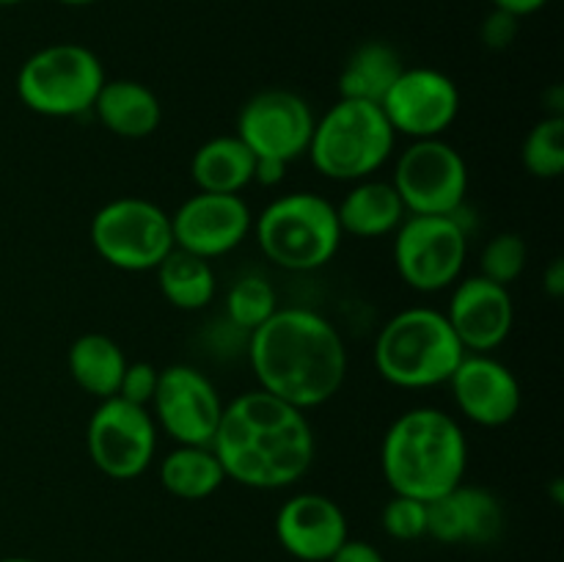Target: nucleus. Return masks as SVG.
I'll return each instance as SVG.
<instances>
[{
  "mask_svg": "<svg viewBox=\"0 0 564 562\" xmlns=\"http://www.w3.org/2000/svg\"><path fill=\"white\" fill-rule=\"evenodd\" d=\"M213 452L226 479L257 490L290 488L314 463V430L306 411L268 395L246 391L224 406Z\"/></svg>",
  "mask_w": 564,
  "mask_h": 562,
  "instance_id": "1",
  "label": "nucleus"
},
{
  "mask_svg": "<svg viewBox=\"0 0 564 562\" xmlns=\"http://www.w3.org/2000/svg\"><path fill=\"white\" fill-rule=\"evenodd\" d=\"M259 389L308 411L339 395L347 378V347L336 325L312 309H275L248 342Z\"/></svg>",
  "mask_w": 564,
  "mask_h": 562,
  "instance_id": "2",
  "label": "nucleus"
},
{
  "mask_svg": "<svg viewBox=\"0 0 564 562\" xmlns=\"http://www.w3.org/2000/svg\"><path fill=\"white\" fill-rule=\"evenodd\" d=\"M380 468L394 494L433 501L463 483L468 441L460 422L441 408H411L389 424Z\"/></svg>",
  "mask_w": 564,
  "mask_h": 562,
  "instance_id": "3",
  "label": "nucleus"
},
{
  "mask_svg": "<svg viewBox=\"0 0 564 562\" xmlns=\"http://www.w3.org/2000/svg\"><path fill=\"white\" fill-rule=\"evenodd\" d=\"M460 339L444 312L411 306L397 312L375 339V369L397 389H433L446 383L463 361Z\"/></svg>",
  "mask_w": 564,
  "mask_h": 562,
  "instance_id": "4",
  "label": "nucleus"
},
{
  "mask_svg": "<svg viewBox=\"0 0 564 562\" xmlns=\"http://www.w3.org/2000/svg\"><path fill=\"white\" fill-rule=\"evenodd\" d=\"M394 141L397 132L380 105L336 99L314 121L306 154L317 174L334 182H361L389 163Z\"/></svg>",
  "mask_w": 564,
  "mask_h": 562,
  "instance_id": "5",
  "label": "nucleus"
},
{
  "mask_svg": "<svg viewBox=\"0 0 564 562\" xmlns=\"http://www.w3.org/2000/svg\"><path fill=\"white\" fill-rule=\"evenodd\" d=\"M257 242L275 268L317 270L336 257L341 229L336 207L312 191H292L273 198L253 220Z\"/></svg>",
  "mask_w": 564,
  "mask_h": 562,
  "instance_id": "6",
  "label": "nucleus"
},
{
  "mask_svg": "<svg viewBox=\"0 0 564 562\" xmlns=\"http://www.w3.org/2000/svg\"><path fill=\"white\" fill-rule=\"evenodd\" d=\"M105 80V66L94 50L58 42L28 55L17 72V97L33 114L72 119L94 108Z\"/></svg>",
  "mask_w": 564,
  "mask_h": 562,
  "instance_id": "7",
  "label": "nucleus"
},
{
  "mask_svg": "<svg viewBox=\"0 0 564 562\" xmlns=\"http://www.w3.org/2000/svg\"><path fill=\"white\" fill-rule=\"evenodd\" d=\"M88 240L102 262L124 273L154 270L174 251L171 215L141 196L102 204L88 226Z\"/></svg>",
  "mask_w": 564,
  "mask_h": 562,
  "instance_id": "8",
  "label": "nucleus"
},
{
  "mask_svg": "<svg viewBox=\"0 0 564 562\" xmlns=\"http://www.w3.org/2000/svg\"><path fill=\"white\" fill-rule=\"evenodd\" d=\"M468 229L455 215H408L394 231V268L416 292L449 290L463 275Z\"/></svg>",
  "mask_w": 564,
  "mask_h": 562,
  "instance_id": "9",
  "label": "nucleus"
},
{
  "mask_svg": "<svg viewBox=\"0 0 564 562\" xmlns=\"http://www.w3.org/2000/svg\"><path fill=\"white\" fill-rule=\"evenodd\" d=\"M391 185L408 215H455L466 204V158L444 138H422L402 149Z\"/></svg>",
  "mask_w": 564,
  "mask_h": 562,
  "instance_id": "10",
  "label": "nucleus"
},
{
  "mask_svg": "<svg viewBox=\"0 0 564 562\" xmlns=\"http://www.w3.org/2000/svg\"><path fill=\"white\" fill-rule=\"evenodd\" d=\"M86 450L105 477L127 483L152 466L158 452V424L149 408L108 397L99 400L88 419Z\"/></svg>",
  "mask_w": 564,
  "mask_h": 562,
  "instance_id": "11",
  "label": "nucleus"
},
{
  "mask_svg": "<svg viewBox=\"0 0 564 562\" xmlns=\"http://www.w3.org/2000/svg\"><path fill=\"white\" fill-rule=\"evenodd\" d=\"M314 110L292 88H262L237 114L235 136L251 149L253 158L281 160L290 165L306 154L314 132Z\"/></svg>",
  "mask_w": 564,
  "mask_h": 562,
  "instance_id": "12",
  "label": "nucleus"
},
{
  "mask_svg": "<svg viewBox=\"0 0 564 562\" xmlns=\"http://www.w3.org/2000/svg\"><path fill=\"white\" fill-rule=\"evenodd\" d=\"M220 413L224 400L202 369L191 364H171L160 369L158 391L152 397V419L176 444H213Z\"/></svg>",
  "mask_w": 564,
  "mask_h": 562,
  "instance_id": "13",
  "label": "nucleus"
},
{
  "mask_svg": "<svg viewBox=\"0 0 564 562\" xmlns=\"http://www.w3.org/2000/svg\"><path fill=\"white\" fill-rule=\"evenodd\" d=\"M397 136L441 138L460 114V88L433 66H405L380 102Z\"/></svg>",
  "mask_w": 564,
  "mask_h": 562,
  "instance_id": "14",
  "label": "nucleus"
},
{
  "mask_svg": "<svg viewBox=\"0 0 564 562\" xmlns=\"http://www.w3.org/2000/svg\"><path fill=\"white\" fill-rule=\"evenodd\" d=\"M253 229L251 207L240 193H193L171 213L174 246L202 259L235 251Z\"/></svg>",
  "mask_w": 564,
  "mask_h": 562,
  "instance_id": "15",
  "label": "nucleus"
},
{
  "mask_svg": "<svg viewBox=\"0 0 564 562\" xmlns=\"http://www.w3.org/2000/svg\"><path fill=\"white\" fill-rule=\"evenodd\" d=\"M446 383L457 411L479 428H505L521 413V380L490 353H466Z\"/></svg>",
  "mask_w": 564,
  "mask_h": 562,
  "instance_id": "16",
  "label": "nucleus"
},
{
  "mask_svg": "<svg viewBox=\"0 0 564 562\" xmlns=\"http://www.w3.org/2000/svg\"><path fill=\"white\" fill-rule=\"evenodd\" d=\"M444 314L466 353H494L505 345L516 323L510 287L488 281L485 275L457 279Z\"/></svg>",
  "mask_w": 564,
  "mask_h": 562,
  "instance_id": "17",
  "label": "nucleus"
},
{
  "mask_svg": "<svg viewBox=\"0 0 564 562\" xmlns=\"http://www.w3.org/2000/svg\"><path fill=\"white\" fill-rule=\"evenodd\" d=\"M275 538L281 549L301 562H328L350 538L347 516L330 496L295 494L279 507Z\"/></svg>",
  "mask_w": 564,
  "mask_h": 562,
  "instance_id": "18",
  "label": "nucleus"
},
{
  "mask_svg": "<svg viewBox=\"0 0 564 562\" xmlns=\"http://www.w3.org/2000/svg\"><path fill=\"white\" fill-rule=\"evenodd\" d=\"M505 505L479 485H455L427 501V534L446 545H490L505 532Z\"/></svg>",
  "mask_w": 564,
  "mask_h": 562,
  "instance_id": "19",
  "label": "nucleus"
},
{
  "mask_svg": "<svg viewBox=\"0 0 564 562\" xmlns=\"http://www.w3.org/2000/svg\"><path fill=\"white\" fill-rule=\"evenodd\" d=\"M405 218L408 209L394 185L372 180V176L356 182L336 204V220H339L341 235L358 237V240H378V237L394 235Z\"/></svg>",
  "mask_w": 564,
  "mask_h": 562,
  "instance_id": "20",
  "label": "nucleus"
},
{
  "mask_svg": "<svg viewBox=\"0 0 564 562\" xmlns=\"http://www.w3.org/2000/svg\"><path fill=\"white\" fill-rule=\"evenodd\" d=\"M91 110L105 130L127 141L149 138L163 121V105L158 94L130 77L105 80Z\"/></svg>",
  "mask_w": 564,
  "mask_h": 562,
  "instance_id": "21",
  "label": "nucleus"
},
{
  "mask_svg": "<svg viewBox=\"0 0 564 562\" xmlns=\"http://www.w3.org/2000/svg\"><path fill=\"white\" fill-rule=\"evenodd\" d=\"M402 69H405V61L394 44L369 39V42L358 44L341 66L339 83H336L339 99L380 105L397 77L402 75Z\"/></svg>",
  "mask_w": 564,
  "mask_h": 562,
  "instance_id": "22",
  "label": "nucleus"
},
{
  "mask_svg": "<svg viewBox=\"0 0 564 562\" xmlns=\"http://www.w3.org/2000/svg\"><path fill=\"white\" fill-rule=\"evenodd\" d=\"M66 367H69L72 380L86 395L97 397V400H108V397L119 395L127 356L119 347V342L110 339L108 334L88 331V334H80L69 345Z\"/></svg>",
  "mask_w": 564,
  "mask_h": 562,
  "instance_id": "23",
  "label": "nucleus"
},
{
  "mask_svg": "<svg viewBox=\"0 0 564 562\" xmlns=\"http://www.w3.org/2000/svg\"><path fill=\"white\" fill-rule=\"evenodd\" d=\"M257 158L237 136H215L191 158V176L204 193H240L253 182Z\"/></svg>",
  "mask_w": 564,
  "mask_h": 562,
  "instance_id": "24",
  "label": "nucleus"
},
{
  "mask_svg": "<svg viewBox=\"0 0 564 562\" xmlns=\"http://www.w3.org/2000/svg\"><path fill=\"white\" fill-rule=\"evenodd\" d=\"M224 483L226 472L213 446L180 444L160 461V485L176 499L202 501L218 494Z\"/></svg>",
  "mask_w": 564,
  "mask_h": 562,
  "instance_id": "25",
  "label": "nucleus"
},
{
  "mask_svg": "<svg viewBox=\"0 0 564 562\" xmlns=\"http://www.w3.org/2000/svg\"><path fill=\"white\" fill-rule=\"evenodd\" d=\"M158 273V287L165 301L182 312H198L209 306L218 290V279L209 259L196 257L191 251H182L174 246V251L154 268Z\"/></svg>",
  "mask_w": 564,
  "mask_h": 562,
  "instance_id": "26",
  "label": "nucleus"
},
{
  "mask_svg": "<svg viewBox=\"0 0 564 562\" xmlns=\"http://www.w3.org/2000/svg\"><path fill=\"white\" fill-rule=\"evenodd\" d=\"M523 169L538 180H556L564 171V116H543L521 149Z\"/></svg>",
  "mask_w": 564,
  "mask_h": 562,
  "instance_id": "27",
  "label": "nucleus"
},
{
  "mask_svg": "<svg viewBox=\"0 0 564 562\" xmlns=\"http://www.w3.org/2000/svg\"><path fill=\"white\" fill-rule=\"evenodd\" d=\"M275 309H279V298H275L273 284L259 275H242L226 295V314L242 331H257L264 320L273 317Z\"/></svg>",
  "mask_w": 564,
  "mask_h": 562,
  "instance_id": "28",
  "label": "nucleus"
},
{
  "mask_svg": "<svg viewBox=\"0 0 564 562\" xmlns=\"http://www.w3.org/2000/svg\"><path fill=\"white\" fill-rule=\"evenodd\" d=\"M529 262V248L518 231H499L479 253V275L501 287L516 284Z\"/></svg>",
  "mask_w": 564,
  "mask_h": 562,
  "instance_id": "29",
  "label": "nucleus"
},
{
  "mask_svg": "<svg viewBox=\"0 0 564 562\" xmlns=\"http://www.w3.org/2000/svg\"><path fill=\"white\" fill-rule=\"evenodd\" d=\"M386 534L394 540H419L427 534V501L394 494L380 512Z\"/></svg>",
  "mask_w": 564,
  "mask_h": 562,
  "instance_id": "30",
  "label": "nucleus"
},
{
  "mask_svg": "<svg viewBox=\"0 0 564 562\" xmlns=\"http://www.w3.org/2000/svg\"><path fill=\"white\" fill-rule=\"evenodd\" d=\"M160 369L149 361H127L124 375H121L119 395L121 400L132 402V406L149 408L152 406V397L158 391Z\"/></svg>",
  "mask_w": 564,
  "mask_h": 562,
  "instance_id": "31",
  "label": "nucleus"
},
{
  "mask_svg": "<svg viewBox=\"0 0 564 562\" xmlns=\"http://www.w3.org/2000/svg\"><path fill=\"white\" fill-rule=\"evenodd\" d=\"M518 25H521V20H518L516 14H510V11H501V9H494L482 20L479 36H482L485 47L494 50V53H501V50L512 47V42L518 39Z\"/></svg>",
  "mask_w": 564,
  "mask_h": 562,
  "instance_id": "32",
  "label": "nucleus"
},
{
  "mask_svg": "<svg viewBox=\"0 0 564 562\" xmlns=\"http://www.w3.org/2000/svg\"><path fill=\"white\" fill-rule=\"evenodd\" d=\"M328 562H386V560L372 543H367V540L347 538L345 543L334 551V556H330Z\"/></svg>",
  "mask_w": 564,
  "mask_h": 562,
  "instance_id": "33",
  "label": "nucleus"
},
{
  "mask_svg": "<svg viewBox=\"0 0 564 562\" xmlns=\"http://www.w3.org/2000/svg\"><path fill=\"white\" fill-rule=\"evenodd\" d=\"M284 176L286 163H281V160L259 158L257 165H253V182H259L262 187H275L279 182H284Z\"/></svg>",
  "mask_w": 564,
  "mask_h": 562,
  "instance_id": "34",
  "label": "nucleus"
},
{
  "mask_svg": "<svg viewBox=\"0 0 564 562\" xmlns=\"http://www.w3.org/2000/svg\"><path fill=\"white\" fill-rule=\"evenodd\" d=\"M543 290H545V295L554 298V301H560V298L564 295V262L562 259H551V264L545 268Z\"/></svg>",
  "mask_w": 564,
  "mask_h": 562,
  "instance_id": "35",
  "label": "nucleus"
},
{
  "mask_svg": "<svg viewBox=\"0 0 564 562\" xmlns=\"http://www.w3.org/2000/svg\"><path fill=\"white\" fill-rule=\"evenodd\" d=\"M490 3H494V9L510 11V14H516L518 20H523V17H532L538 14L540 9H545L549 0H490Z\"/></svg>",
  "mask_w": 564,
  "mask_h": 562,
  "instance_id": "36",
  "label": "nucleus"
},
{
  "mask_svg": "<svg viewBox=\"0 0 564 562\" xmlns=\"http://www.w3.org/2000/svg\"><path fill=\"white\" fill-rule=\"evenodd\" d=\"M58 3H64V6H91V3H97V0H58Z\"/></svg>",
  "mask_w": 564,
  "mask_h": 562,
  "instance_id": "37",
  "label": "nucleus"
},
{
  "mask_svg": "<svg viewBox=\"0 0 564 562\" xmlns=\"http://www.w3.org/2000/svg\"><path fill=\"white\" fill-rule=\"evenodd\" d=\"M0 562H39V560H28V556H6V560Z\"/></svg>",
  "mask_w": 564,
  "mask_h": 562,
  "instance_id": "38",
  "label": "nucleus"
},
{
  "mask_svg": "<svg viewBox=\"0 0 564 562\" xmlns=\"http://www.w3.org/2000/svg\"><path fill=\"white\" fill-rule=\"evenodd\" d=\"M17 3H22V0H0V6H17Z\"/></svg>",
  "mask_w": 564,
  "mask_h": 562,
  "instance_id": "39",
  "label": "nucleus"
}]
</instances>
